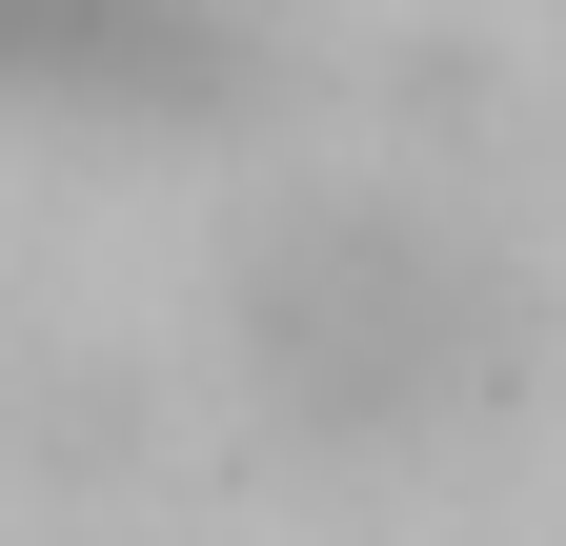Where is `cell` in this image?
I'll list each match as a JSON object with an SVG mask.
<instances>
[{
	"instance_id": "1",
	"label": "cell",
	"mask_w": 566,
	"mask_h": 546,
	"mask_svg": "<svg viewBox=\"0 0 566 546\" xmlns=\"http://www.w3.org/2000/svg\"><path fill=\"white\" fill-rule=\"evenodd\" d=\"M526 304L485 284L446 223L405 202H304V223L243 243V385L283 405L304 445H424L506 385Z\"/></svg>"
},
{
	"instance_id": "2",
	"label": "cell",
	"mask_w": 566,
	"mask_h": 546,
	"mask_svg": "<svg viewBox=\"0 0 566 546\" xmlns=\"http://www.w3.org/2000/svg\"><path fill=\"white\" fill-rule=\"evenodd\" d=\"M202 21L182 0H0V102H182Z\"/></svg>"
}]
</instances>
